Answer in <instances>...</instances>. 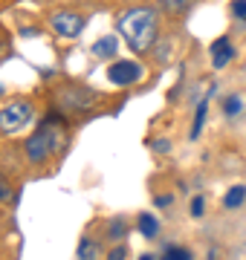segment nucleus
Wrapping results in <instances>:
<instances>
[{
    "label": "nucleus",
    "mask_w": 246,
    "mask_h": 260,
    "mask_svg": "<svg viewBox=\"0 0 246 260\" xmlns=\"http://www.w3.org/2000/svg\"><path fill=\"white\" fill-rule=\"evenodd\" d=\"M191 3H194V0H162V9L168 12L171 18H182V15L191 9Z\"/></svg>",
    "instance_id": "nucleus-9"
},
{
    "label": "nucleus",
    "mask_w": 246,
    "mask_h": 260,
    "mask_svg": "<svg viewBox=\"0 0 246 260\" xmlns=\"http://www.w3.org/2000/svg\"><path fill=\"white\" fill-rule=\"evenodd\" d=\"M243 197H246V188H243V185H237V188H232V191L226 194V200H223V203H226L229 208H237V205L243 203Z\"/></svg>",
    "instance_id": "nucleus-12"
},
{
    "label": "nucleus",
    "mask_w": 246,
    "mask_h": 260,
    "mask_svg": "<svg viewBox=\"0 0 246 260\" xmlns=\"http://www.w3.org/2000/svg\"><path fill=\"white\" fill-rule=\"evenodd\" d=\"M232 58H235L232 41H229V38H218V41L211 44V67H214V70H223Z\"/></svg>",
    "instance_id": "nucleus-7"
},
{
    "label": "nucleus",
    "mask_w": 246,
    "mask_h": 260,
    "mask_svg": "<svg viewBox=\"0 0 246 260\" xmlns=\"http://www.w3.org/2000/svg\"><path fill=\"white\" fill-rule=\"evenodd\" d=\"M119 32L128 41V47L136 55H142L153 47V41L160 35V12L153 6H139L136 3L119 18Z\"/></svg>",
    "instance_id": "nucleus-1"
},
{
    "label": "nucleus",
    "mask_w": 246,
    "mask_h": 260,
    "mask_svg": "<svg viewBox=\"0 0 246 260\" xmlns=\"http://www.w3.org/2000/svg\"><path fill=\"white\" fill-rule=\"evenodd\" d=\"M125 254H128V249H125L122 243H116L113 249L107 251V260H125Z\"/></svg>",
    "instance_id": "nucleus-17"
},
{
    "label": "nucleus",
    "mask_w": 246,
    "mask_h": 260,
    "mask_svg": "<svg viewBox=\"0 0 246 260\" xmlns=\"http://www.w3.org/2000/svg\"><path fill=\"white\" fill-rule=\"evenodd\" d=\"M47 26L55 32L58 38H67V41H76L87 26V12L73 9V6H58L47 15Z\"/></svg>",
    "instance_id": "nucleus-4"
},
{
    "label": "nucleus",
    "mask_w": 246,
    "mask_h": 260,
    "mask_svg": "<svg viewBox=\"0 0 246 260\" xmlns=\"http://www.w3.org/2000/svg\"><path fill=\"white\" fill-rule=\"evenodd\" d=\"M139 232H142L145 237H157V232H160V223L153 220L151 214H142V217H139Z\"/></svg>",
    "instance_id": "nucleus-11"
},
{
    "label": "nucleus",
    "mask_w": 246,
    "mask_h": 260,
    "mask_svg": "<svg viewBox=\"0 0 246 260\" xmlns=\"http://www.w3.org/2000/svg\"><path fill=\"white\" fill-rule=\"evenodd\" d=\"M15 203H18V191L9 182V177L0 174V205H15Z\"/></svg>",
    "instance_id": "nucleus-8"
},
{
    "label": "nucleus",
    "mask_w": 246,
    "mask_h": 260,
    "mask_svg": "<svg viewBox=\"0 0 246 260\" xmlns=\"http://www.w3.org/2000/svg\"><path fill=\"white\" fill-rule=\"evenodd\" d=\"M35 3H44V0H35Z\"/></svg>",
    "instance_id": "nucleus-22"
},
{
    "label": "nucleus",
    "mask_w": 246,
    "mask_h": 260,
    "mask_svg": "<svg viewBox=\"0 0 246 260\" xmlns=\"http://www.w3.org/2000/svg\"><path fill=\"white\" fill-rule=\"evenodd\" d=\"M162 260H191V254L186 249H177V246H168L165 249V254H162Z\"/></svg>",
    "instance_id": "nucleus-14"
},
{
    "label": "nucleus",
    "mask_w": 246,
    "mask_h": 260,
    "mask_svg": "<svg viewBox=\"0 0 246 260\" xmlns=\"http://www.w3.org/2000/svg\"><path fill=\"white\" fill-rule=\"evenodd\" d=\"M223 113H226V116H237V113H240V99L232 95V99L226 102V107H223Z\"/></svg>",
    "instance_id": "nucleus-15"
},
{
    "label": "nucleus",
    "mask_w": 246,
    "mask_h": 260,
    "mask_svg": "<svg viewBox=\"0 0 246 260\" xmlns=\"http://www.w3.org/2000/svg\"><path fill=\"white\" fill-rule=\"evenodd\" d=\"M35 119V104L26 95L9 99L0 104V136H18L20 130H26Z\"/></svg>",
    "instance_id": "nucleus-3"
},
{
    "label": "nucleus",
    "mask_w": 246,
    "mask_h": 260,
    "mask_svg": "<svg viewBox=\"0 0 246 260\" xmlns=\"http://www.w3.org/2000/svg\"><path fill=\"white\" fill-rule=\"evenodd\" d=\"M116 3H125V6H136V3H142V0H116Z\"/></svg>",
    "instance_id": "nucleus-19"
},
{
    "label": "nucleus",
    "mask_w": 246,
    "mask_h": 260,
    "mask_svg": "<svg viewBox=\"0 0 246 260\" xmlns=\"http://www.w3.org/2000/svg\"><path fill=\"white\" fill-rule=\"evenodd\" d=\"M203 208H206V203H203V197H197V200L191 203V214H194V217H200V214H203Z\"/></svg>",
    "instance_id": "nucleus-18"
},
{
    "label": "nucleus",
    "mask_w": 246,
    "mask_h": 260,
    "mask_svg": "<svg viewBox=\"0 0 246 260\" xmlns=\"http://www.w3.org/2000/svg\"><path fill=\"white\" fill-rule=\"evenodd\" d=\"M142 78V67L136 61H113L107 67V81L113 87H131Z\"/></svg>",
    "instance_id": "nucleus-6"
},
{
    "label": "nucleus",
    "mask_w": 246,
    "mask_h": 260,
    "mask_svg": "<svg viewBox=\"0 0 246 260\" xmlns=\"http://www.w3.org/2000/svg\"><path fill=\"white\" fill-rule=\"evenodd\" d=\"M142 260H153V257H151V254H145V257H142Z\"/></svg>",
    "instance_id": "nucleus-20"
},
{
    "label": "nucleus",
    "mask_w": 246,
    "mask_h": 260,
    "mask_svg": "<svg viewBox=\"0 0 246 260\" xmlns=\"http://www.w3.org/2000/svg\"><path fill=\"white\" fill-rule=\"evenodd\" d=\"M93 52L96 55H102V58H110L116 52V38L113 35H104V38H99L93 44Z\"/></svg>",
    "instance_id": "nucleus-10"
},
{
    "label": "nucleus",
    "mask_w": 246,
    "mask_h": 260,
    "mask_svg": "<svg viewBox=\"0 0 246 260\" xmlns=\"http://www.w3.org/2000/svg\"><path fill=\"white\" fill-rule=\"evenodd\" d=\"M99 95L93 90H84L78 84H61L58 87V107L64 113H87Z\"/></svg>",
    "instance_id": "nucleus-5"
},
{
    "label": "nucleus",
    "mask_w": 246,
    "mask_h": 260,
    "mask_svg": "<svg viewBox=\"0 0 246 260\" xmlns=\"http://www.w3.org/2000/svg\"><path fill=\"white\" fill-rule=\"evenodd\" d=\"M232 15L246 20V0H232Z\"/></svg>",
    "instance_id": "nucleus-16"
},
{
    "label": "nucleus",
    "mask_w": 246,
    "mask_h": 260,
    "mask_svg": "<svg viewBox=\"0 0 246 260\" xmlns=\"http://www.w3.org/2000/svg\"><path fill=\"white\" fill-rule=\"evenodd\" d=\"M0 95H3V87H0Z\"/></svg>",
    "instance_id": "nucleus-21"
},
{
    "label": "nucleus",
    "mask_w": 246,
    "mask_h": 260,
    "mask_svg": "<svg viewBox=\"0 0 246 260\" xmlns=\"http://www.w3.org/2000/svg\"><path fill=\"white\" fill-rule=\"evenodd\" d=\"M64 150V124L47 119L26 142H23V159L29 168H47Z\"/></svg>",
    "instance_id": "nucleus-2"
},
{
    "label": "nucleus",
    "mask_w": 246,
    "mask_h": 260,
    "mask_svg": "<svg viewBox=\"0 0 246 260\" xmlns=\"http://www.w3.org/2000/svg\"><path fill=\"white\" fill-rule=\"evenodd\" d=\"M78 260H96V243L93 240H81V249H78Z\"/></svg>",
    "instance_id": "nucleus-13"
}]
</instances>
